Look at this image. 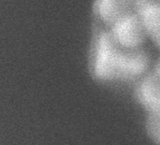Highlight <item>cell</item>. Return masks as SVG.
<instances>
[{
    "instance_id": "1",
    "label": "cell",
    "mask_w": 160,
    "mask_h": 145,
    "mask_svg": "<svg viewBox=\"0 0 160 145\" xmlns=\"http://www.w3.org/2000/svg\"><path fill=\"white\" fill-rule=\"evenodd\" d=\"M148 52L121 46L111 33H102L97 42L93 70L100 80H132L142 77L151 66Z\"/></svg>"
},
{
    "instance_id": "4",
    "label": "cell",
    "mask_w": 160,
    "mask_h": 145,
    "mask_svg": "<svg viewBox=\"0 0 160 145\" xmlns=\"http://www.w3.org/2000/svg\"><path fill=\"white\" fill-rule=\"evenodd\" d=\"M138 12L146 26L149 39L160 50V1L142 0Z\"/></svg>"
},
{
    "instance_id": "6",
    "label": "cell",
    "mask_w": 160,
    "mask_h": 145,
    "mask_svg": "<svg viewBox=\"0 0 160 145\" xmlns=\"http://www.w3.org/2000/svg\"><path fill=\"white\" fill-rule=\"evenodd\" d=\"M146 126L151 139L160 144V110L148 113Z\"/></svg>"
},
{
    "instance_id": "5",
    "label": "cell",
    "mask_w": 160,
    "mask_h": 145,
    "mask_svg": "<svg viewBox=\"0 0 160 145\" xmlns=\"http://www.w3.org/2000/svg\"><path fill=\"white\" fill-rule=\"evenodd\" d=\"M142 0H101L99 12L107 23L114 24L124 16L138 12Z\"/></svg>"
},
{
    "instance_id": "2",
    "label": "cell",
    "mask_w": 160,
    "mask_h": 145,
    "mask_svg": "<svg viewBox=\"0 0 160 145\" xmlns=\"http://www.w3.org/2000/svg\"><path fill=\"white\" fill-rule=\"evenodd\" d=\"M111 34L118 44L128 49L141 48L149 39L146 26L138 12L129 14L116 22Z\"/></svg>"
},
{
    "instance_id": "3",
    "label": "cell",
    "mask_w": 160,
    "mask_h": 145,
    "mask_svg": "<svg viewBox=\"0 0 160 145\" xmlns=\"http://www.w3.org/2000/svg\"><path fill=\"white\" fill-rule=\"evenodd\" d=\"M136 93L147 113L160 110V67L151 65L138 85Z\"/></svg>"
},
{
    "instance_id": "7",
    "label": "cell",
    "mask_w": 160,
    "mask_h": 145,
    "mask_svg": "<svg viewBox=\"0 0 160 145\" xmlns=\"http://www.w3.org/2000/svg\"><path fill=\"white\" fill-rule=\"evenodd\" d=\"M158 1H160V0H158Z\"/></svg>"
}]
</instances>
